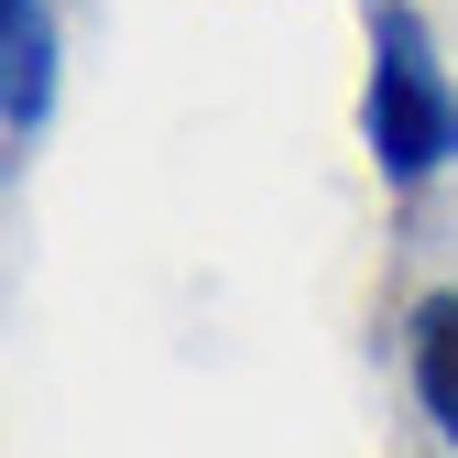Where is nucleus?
<instances>
[{
    "instance_id": "nucleus-3",
    "label": "nucleus",
    "mask_w": 458,
    "mask_h": 458,
    "mask_svg": "<svg viewBox=\"0 0 458 458\" xmlns=\"http://www.w3.org/2000/svg\"><path fill=\"white\" fill-rule=\"evenodd\" d=\"M404 360H415V404H426V415H437V437L458 447V295H426V306H415Z\"/></svg>"
},
{
    "instance_id": "nucleus-2",
    "label": "nucleus",
    "mask_w": 458,
    "mask_h": 458,
    "mask_svg": "<svg viewBox=\"0 0 458 458\" xmlns=\"http://www.w3.org/2000/svg\"><path fill=\"white\" fill-rule=\"evenodd\" d=\"M0 121L12 153H33V131L55 121V0H0Z\"/></svg>"
},
{
    "instance_id": "nucleus-1",
    "label": "nucleus",
    "mask_w": 458,
    "mask_h": 458,
    "mask_svg": "<svg viewBox=\"0 0 458 458\" xmlns=\"http://www.w3.org/2000/svg\"><path fill=\"white\" fill-rule=\"evenodd\" d=\"M360 142L382 186H426L458 164V77L437 66V33L415 0H371V88H360Z\"/></svg>"
}]
</instances>
